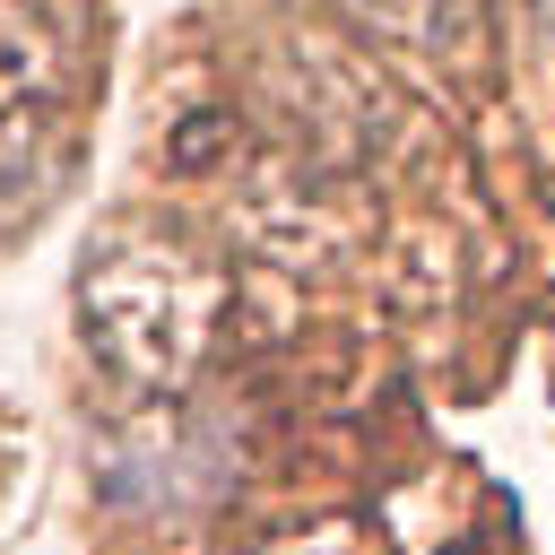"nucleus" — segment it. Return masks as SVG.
Here are the masks:
<instances>
[{"label": "nucleus", "instance_id": "7ed1b4c3", "mask_svg": "<svg viewBox=\"0 0 555 555\" xmlns=\"http://www.w3.org/2000/svg\"><path fill=\"white\" fill-rule=\"evenodd\" d=\"M338 9L390 52H451L477 26V0H338Z\"/></svg>", "mask_w": 555, "mask_h": 555}, {"label": "nucleus", "instance_id": "f257e3e1", "mask_svg": "<svg viewBox=\"0 0 555 555\" xmlns=\"http://www.w3.org/2000/svg\"><path fill=\"white\" fill-rule=\"evenodd\" d=\"M225 312L217 269L173 234H113L78 269V321L95 356L139 390H182Z\"/></svg>", "mask_w": 555, "mask_h": 555}, {"label": "nucleus", "instance_id": "f03ea898", "mask_svg": "<svg viewBox=\"0 0 555 555\" xmlns=\"http://www.w3.org/2000/svg\"><path fill=\"white\" fill-rule=\"evenodd\" d=\"M52 191H61V130L43 113H9L0 121V234H17Z\"/></svg>", "mask_w": 555, "mask_h": 555}]
</instances>
